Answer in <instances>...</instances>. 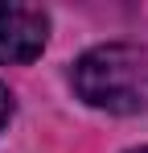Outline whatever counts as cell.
Listing matches in <instances>:
<instances>
[{
    "label": "cell",
    "instance_id": "obj_1",
    "mask_svg": "<svg viewBox=\"0 0 148 153\" xmlns=\"http://www.w3.org/2000/svg\"><path fill=\"white\" fill-rule=\"evenodd\" d=\"M74 95L111 116H132L148 108V46L107 42L86 50L70 71Z\"/></svg>",
    "mask_w": 148,
    "mask_h": 153
},
{
    "label": "cell",
    "instance_id": "obj_2",
    "mask_svg": "<svg viewBox=\"0 0 148 153\" xmlns=\"http://www.w3.org/2000/svg\"><path fill=\"white\" fill-rule=\"evenodd\" d=\"M49 42V17L37 4H4L0 0V66H25Z\"/></svg>",
    "mask_w": 148,
    "mask_h": 153
},
{
    "label": "cell",
    "instance_id": "obj_4",
    "mask_svg": "<svg viewBox=\"0 0 148 153\" xmlns=\"http://www.w3.org/2000/svg\"><path fill=\"white\" fill-rule=\"evenodd\" d=\"M132 153H148V149H132Z\"/></svg>",
    "mask_w": 148,
    "mask_h": 153
},
{
    "label": "cell",
    "instance_id": "obj_3",
    "mask_svg": "<svg viewBox=\"0 0 148 153\" xmlns=\"http://www.w3.org/2000/svg\"><path fill=\"white\" fill-rule=\"evenodd\" d=\"M12 112H17V100H12V91H8V87L0 83V128L12 120Z\"/></svg>",
    "mask_w": 148,
    "mask_h": 153
}]
</instances>
